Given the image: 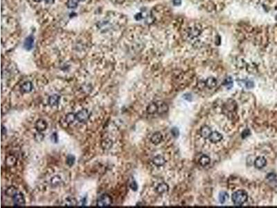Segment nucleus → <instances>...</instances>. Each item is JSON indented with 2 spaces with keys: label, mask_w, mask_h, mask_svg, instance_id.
I'll use <instances>...</instances> for the list:
<instances>
[{
  "label": "nucleus",
  "mask_w": 277,
  "mask_h": 208,
  "mask_svg": "<svg viewBox=\"0 0 277 208\" xmlns=\"http://www.w3.org/2000/svg\"><path fill=\"white\" fill-rule=\"evenodd\" d=\"M248 195L244 190H238L232 194V201L236 205H241L247 201Z\"/></svg>",
  "instance_id": "obj_1"
},
{
  "label": "nucleus",
  "mask_w": 277,
  "mask_h": 208,
  "mask_svg": "<svg viewBox=\"0 0 277 208\" xmlns=\"http://www.w3.org/2000/svg\"><path fill=\"white\" fill-rule=\"evenodd\" d=\"M112 203V198L107 193H103L98 198L96 205L99 207H107Z\"/></svg>",
  "instance_id": "obj_2"
},
{
  "label": "nucleus",
  "mask_w": 277,
  "mask_h": 208,
  "mask_svg": "<svg viewBox=\"0 0 277 208\" xmlns=\"http://www.w3.org/2000/svg\"><path fill=\"white\" fill-rule=\"evenodd\" d=\"M76 120H78L80 123H83V122H87L89 117V111L87 109L81 110H80L78 113L76 114Z\"/></svg>",
  "instance_id": "obj_3"
},
{
  "label": "nucleus",
  "mask_w": 277,
  "mask_h": 208,
  "mask_svg": "<svg viewBox=\"0 0 277 208\" xmlns=\"http://www.w3.org/2000/svg\"><path fill=\"white\" fill-rule=\"evenodd\" d=\"M13 198L14 205L16 206H25V199L22 193H17L15 196L13 197Z\"/></svg>",
  "instance_id": "obj_4"
},
{
  "label": "nucleus",
  "mask_w": 277,
  "mask_h": 208,
  "mask_svg": "<svg viewBox=\"0 0 277 208\" xmlns=\"http://www.w3.org/2000/svg\"><path fill=\"white\" fill-rule=\"evenodd\" d=\"M223 139V135H222L220 133H218V132H213V133H211V135L209 138V141H210L211 143H213V144L220 142V141H222Z\"/></svg>",
  "instance_id": "obj_5"
},
{
  "label": "nucleus",
  "mask_w": 277,
  "mask_h": 208,
  "mask_svg": "<svg viewBox=\"0 0 277 208\" xmlns=\"http://www.w3.org/2000/svg\"><path fill=\"white\" fill-rule=\"evenodd\" d=\"M47 128V123L42 119H38L35 123V128L38 131L43 132Z\"/></svg>",
  "instance_id": "obj_6"
},
{
  "label": "nucleus",
  "mask_w": 277,
  "mask_h": 208,
  "mask_svg": "<svg viewBox=\"0 0 277 208\" xmlns=\"http://www.w3.org/2000/svg\"><path fill=\"white\" fill-rule=\"evenodd\" d=\"M267 164V160L266 159L262 156H259L256 159L255 162H254V165L257 169H262Z\"/></svg>",
  "instance_id": "obj_7"
},
{
  "label": "nucleus",
  "mask_w": 277,
  "mask_h": 208,
  "mask_svg": "<svg viewBox=\"0 0 277 208\" xmlns=\"http://www.w3.org/2000/svg\"><path fill=\"white\" fill-rule=\"evenodd\" d=\"M212 131L211 129L209 128V126H203L202 128L200 129V135L202 138L204 139H209V136L211 134Z\"/></svg>",
  "instance_id": "obj_8"
},
{
  "label": "nucleus",
  "mask_w": 277,
  "mask_h": 208,
  "mask_svg": "<svg viewBox=\"0 0 277 208\" xmlns=\"http://www.w3.org/2000/svg\"><path fill=\"white\" fill-rule=\"evenodd\" d=\"M162 139H163V136H162V134L157 132V133H154L153 135H152V137H151L150 138V140H151V142H152V144L157 145V144H159V143L162 141Z\"/></svg>",
  "instance_id": "obj_9"
},
{
  "label": "nucleus",
  "mask_w": 277,
  "mask_h": 208,
  "mask_svg": "<svg viewBox=\"0 0 277 208\" xmlns=\"http://www.w3.org/2000/svg\"><path fill=\"white\" fill-rule=\"evenodd\" d=\"M60 97L59 95L58 94H53L49 96V100H48V103L51 106H56L59 104L60 101Z\"/></svg>",
  "instance_id": "obj_10"
},
{
  "label": "nucleus",
  "mask_w": 277,
  "mask_h": 208,
  "mask_svg": "<svg viewBox=\"0 0 277 208\" xmlns=\"http://www.w3.org/2000/svg\"><path fill=\"white\" fill-rule=\"evenodd\" d=\"M33 90V84L31 82L27 81L25 82L21 86V91L24 93H29Z\"/></svg>",
  "instance_id": "obj_11"
},
{
  "label": "nucleus",
  "mask_w": 277,
  "mask_h": 208,
  "mask_svg": "<svg viewBox=\"0 0 277 208\" xmlns=\"http://www.w3.org/2000/svg\"><path fill=\"white\" fill-rule=\"evenodd\" d=\"M152 162L157 167H161V166H163L166 163V159L163 156H157L154 157L152 159Z\"/></svg>",
  "instance_id": "obj_12"
},
{
  "label": "nucleus",
  "mask_w": 277,
  "mask_h": 208,
  "mask_svg": "<svg viewBox=\"0 0 277 208\" xmlns=\"http://www.w3.org/2000/svg\"><path fill=\"white\" fill-rule=\"evenodd\" d=\"M158 110L159 106L157 103H152V104H150L148 106L147 109H146L147 112L150 114H153L156 113L157 112H158Z\"/></svg>",
  "instance_id": "obj_13"
},
{
  "label": "nucleus",
  "mask_w": 277,
  "mask_h": 208,
  "mask_svg": "<svg viewBox=\"0 0 277 208\" xmlns=\"http://www.w3.org/2000/svg\"><path fill=\"white\" fill-rule=\"evenodd\" d=\"M63 205L64 206H68V207H74L77 205V201L76 198L73 197H68L64 200Z\"/></svg>",
  "instance_id": "obj_14"
},
{
  "label": "nucleus",
  "mask_w": 277,
  "mask_h": 208,
  "mask_svg": "<svg viewBox=\"0 0 277 208\" xmlns=\"http://www.w3.org/2000/svg\"><path fill=\"white\" fill-rule=\"evenodd\" d=\"M168 190V185L166 183L159 184V185H157V188H156V191H157V192L159 193V194H162V193L166 192Z\"/></svg>",
  "instance_id": "obj_15"
},
{
  "label": "nucleus",
  "mask_w": 277,
  "mask_h": 208,
  "mask_svg": "<svg viewBox=\"0 0 277 208\" xmlns=\"http://www.w3.org/2000/svg\"><path fill=\"white\" fill-rule=\"evenodd\" d=\"M205 84H206V86H207L208 88L211 89V88H213L214 87L216 86L217 80L215 78H213V77H209V78H208L207 80H206Z\"/></svg>",
  "instance_id": "obj_16"
},
{
  "label": "nucleus",
  "mask_w": 277,
  "mask_h": 208,
  "mask_svg": "<svg viewBox=\"0 0 277 208\" xmlns=\"http://www.w3.org/2000/svg\"><path fill=\"white\" fill-rule=\"evenodd\" d=\"M112 144H113V142L110 139H105L101 142V146L104 150L110 149L112 148Z\"/></svg>",
  "instance_id": "obj_17"
},
{
  "label": "nucleus",
  "mask_w": 277,
  "mask_h": 208,
  "mask_svg": "<svg viewBox=\"0 0 277 208\" xmlns=\"http://www.w3.org/2000/svg\"><path fill=\"white\" fill-rule=\"evenodd\" d=\"M16 163H17V159H16L15 156H9L6 157V164L8 166V167H13V166L15 165Z\"/></svg>",
  "instance_id": "obj_18"
},
{
  "label": "nucleus",
  "mask_w": 277,
  "mask_h": 208,
  "mask_svg": "<svg viewBox=\"0 0 277 208\" xmlns=\"http://www.w3.org/2000/svg\"><path fill=\"white\" fill-rule=\"evenodd\" d=\"M17 193V190L15 187L13 186H11L9 187H8L6 189L5 193L6 196H10V197H13Z\"/></svg>",
  "instance_id": "obj_19"
},
{
  "label": "nucleus",
  "mask_w": 277,
  "mask_h": 208,
  "mask_svg": "<svg viewBox=\"0 0 277 208\" xmlns=\"http://www.w3.org/2000/svg\"><path fill=\"white\" fill-rule=\"evenodd\" d=\"M210 161L211 159L209 158V156H206V155H204V156H202V157H200V159H199V163L201 166H202V167H206V166H207L208 164L210 163Z\"/></svg>",
  "instance_id": "obj_20"
},
{
  "label": "nucleus",
  "mask_w": 277,
  "mask_h": 208,
  "mask_svg": "<svg viewBox=\"0 0 277 208\" xmlns=\"http://www.w3.org/2000/svg\"><path fill=\"white\" fill-rule=\"evenodd\" d=\"M76 119V114L74 113H69L66 115L65 117V122L67 124H72L74 122Z\"/></svg>",
  "instance_id": "obj_21"
},
{
  "label": "nucleus",
  "mask_w": 277,
  "mask_h": 208,
  "mask_svg": "<svg viewBox=\"0 0 277 208\" xmlns=\"http://www.w3.org/2000/svg\"><path fill=\"white\" fill-rule=\"evenodd\" d=\"M33 46V39L32 37H29V38H28L27 40H26L25 43V47L27 50H30V49H32Z\"/></svg>",
  "instance_id": "obj_22"
},
{
  "label": "nucleus",
  "mask_w": 277,
  "mask_h": 208,
  "mask_svg": "<svg viewBox=\"0 0 277 208\" xmlns=\"http://www.w3.org/2000/svg\"><path fill=\"white\" fill-rule=\"evenodd\" d=\"M79 0H68L67 2V6L69 9H75L77 7Z\"/></svg>",
  "instance_id": "obj_23"
},
{
  "label": "nucleus",
  "mask_w": 277,
  "mask_h": 208,
  "mask_svg": "<svg viewBox=\"0 0 277 208\" xmlns=\"http://www.w3.org/2000/svg\"><path fill=\"white\" fill-rule=\"evenodd\" d=\"M61 181H62V180H61L60 177L59 175H55V176H54L52 178H51V185H53V186H57V185H58L60 184Z\"/></svg>",
  "instance_id": "obj_24"
},
{
  "label": "nucleus",
  "mask_w": 277,
  "mask_h": 208,
  "mask_svg": "<svg viewBox=\"0 0 277 208\" xmlns=\"http://www.w3.org/2000/svg\"><path fill=\"white\" fill-rule=\"evenodd\" d=\"M229 199V194L227 192H221L219 194V201L221 203H224L226 202Z\"/></svg>",
  "instance_id": "obj_25"
},
{
  "label": "nucleus",
  "mask_w": 277,
  "mask_h": 208,
  "mask_svg": "<svg viewBox=\"0 0 277 208\" xmlns=\"http://www.w3.org/2000/svg\"><path fill=\"white\" fill-rule=\"evenodd\" d=\"M75 160H76V158L73 155H68L67 157V159H66L67 165H69V167H72V165H74V164L75 162Z\"/></svg>",
  "instance_id": "obj_26"
},
{
  "label": "nucleus",
  "mask_w": 277,
  "mask_h": 208,
  "mask_svg": "<svg viewBox=\"0 0 277 208\" xmlns=\"http://www.w3.org/2000/svg\"><path fill=\"white\" fill-rule=\"evenodd\" d=\"M44 138V135L42 133V132L38 131V133H35V139L37 142H42Z\"/></svg>",
  "instance_id": "obj_27"
},
{
  "label": "nucleus",
  "mask_w": 277,
  "mask_h": 208,
  "mask_svg": "<svg viewBox=\"0 0 277 208\" xmlns=\"http://www.w3.org/2000/svg\"><path fill=\"white\" fill-rule=\"evenodd\" d=\"M130 188H131L133 190V191H137V188H138L137 184V183L135 181L132 182V183H130Z\"/></svg>",
  "instance_id": "obj_28"
},
{
  "label": "nucleus",
  "mask_w": 277,
  "mask_h": 208,
  "mask_svg": "<svg viewBox=\"0 0 277 208\" xmlns=\"http://www.w3.org/2000/svg\"><path fill=\"white\" fill-rule=\"evenodd\" d=\"M51 141L54 142V143L57 142H58V135H57V134H56V133H54V134L51 135Z\"/></svg>",
  "instance_id": "obj_29"
},
{
  "label": "nucleus",
  "mask_w": 277,
  "mask_h": 208,
  "mask_svg": "<svg viewBox=\"0 0 277 208\" xmlns=\"http://www.w3.org/2000/svg\"><path fill=\"white\" fill-rule=\"evenodd\" d=\"M172 133L175 137H178L179 135V130L177 128H174L172 129Z\"/></svg>",
  "instance_id": "obj_30"
},
{
  "label": "nucleus",
  "mask_w": 277,
  "mask_h": 208,
  "mask_svg": "<svg viewBox=\"0 0 277 208\" xmlns=\"http://www.w3.org/2000/svg\"><path fill=\"white\" fill-rule=\"evenodd\" d=\"M184 97L185 99L188 100V101H191V100H192V96H191V94H186L184 96Z\"/></svg>",
  "instance_id": "obj_31"
},
{
  "label": "nucleus",
  "mask_w": 277,
  "mask_h": 208,
  "mask_svg": "<svg viewBox=\"0 0 277 208\" xmlns=\"http://www.w3.org/2000/svg\"><path fill=\"white\" fill-rule=\"evenodd\" d=\"M245 85H246V87H247V88H252V87L254 86V84H253L252 82H251V81H247V83H245Z\"/></svg>",
  "instance_id": "obj_32"
},
{
  "label": "nucleus",
  "mask_w": 277,
  "mask_h": 208,
  "mask_svg": "<svg viewBox=\"0 0 277 208\" xmlns=\"http://www.w3.org/2000/svg\"><path fill=\"white\" fill-rule=\"evenodd\" d=\"M182 4V0H173V4L175 6H179Z\"/></svg>",
  "instance_id": "obj_33"
},
{
  "label": "nucleus",
  "mask_w": 277,
  "mask_h": 208,
  "mask_svg": "<svg viewBox=\"0 0 277 208\" xmlns=\"http://www.w3.org/2000/svg\"><path fill=\"white\" fill-rule=\"evenodd\" d=\"M1 133H2V135H6V129L5 127L4 126H1Z\"/></svg>",
  "instance_id": "obj_34"
},
{
  "label": "nucleus",
  "mask_w": 277,
  "mask_h": 208,
  "mask_svg": "<svg viewBox=\"0 0 277 208\" xmlns=\"http://www.w3.org/2000/svg\"><path fill=\"white\" fill-rule=\"evenodd\" d=\"M45 1H46V2H47V3H49V4H51V3L54 2V0H45Z\"/></svg>",
  "instance_id": "obj_35"
},
{
  "label": "nucleus",
  "mask_w": 277,
  "mask_h": 208,
  "mask_svg": "<svg viewBox=\"0 0 277 208\" xmlns=\"http://www.w3.org/2000/svg\"><path fill=\"white\" fill-rule=\"evenodd\" d=\"M35 1H37V2H39V1H41V0H34Z\"/></svg>",
  "instance_id": "obj_36"
},
{
  "label": "nucleus",
  "mask_w": 277,
  "mask_h": 208,
  "mask_svg": "<svg viewBox=\"0 0 277 208\" xmlns=\"http://www.w3.org/2000/svg\"><path fill=\"white\" fill-rule=\"evenodd\" d=\"M79 1H84V0H79Z\"/></svg>",
  "instance_id": "obj_37"
}]
</instances>
